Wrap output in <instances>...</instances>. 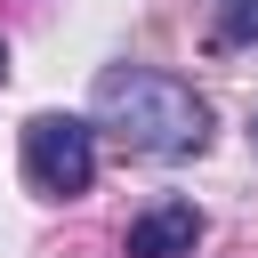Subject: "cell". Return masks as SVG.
<instances>
[{
  "label": "cell",
  "instance_id": "1",
  "mask_svg": "<svg viewBox=\"0 0 258 258\" xmlns=\"http://www.w3.org/2000/svg\"><path fill=\"white\" fill-rule=\"evenodd\" d=\"M97 113H105V129L121 145H137L153 161H177V153L210 145V105L177 73H105L97 81Z\"/></svg>",
  "mask_w": 258,
  "mask_h": 258
},
{
  "label": "cell",
  "instance_id": "2",
  "mask_svg": "<svg viewBox=\"0 0 258 258\" xmlns=\"http://www.w3.org/2000/svg\"><path fill=\"white\" fill-rule=\"evenodd\" d=\"M24 185L48 202H81L97 185V129L73 113H32L24 121Z\"/></svg>",
  "mask_w": 258,
  "mask_h": 258
},
{
  "label": "cell",
  "instance_id": "3",
  "mask_svg": "<svg viewBox=\"0 0 258 258\" xmlns=\"http://www.w3.org/2000/svg\"><path fill=\"white\" fill-rule=\"evenodd\" d=\"M194 242H202V210L194 202H161V210H145L137 226H129V258H194Z\"/></svg>",
  "mask_w": 258,
  "mask_h": 258
},
{
  "label": "cell",
  "instance_id": "4",
  "mask_svg": "<svg viewBox=\"0 0 258 258\" xmlns=\"http://www.w3.org/2000/svg\"><path fill=\"white\" fill-rule=\"evenodd\" d=\"M218 40H226V48H250V40H258V0H226V8H218Z\"/></svg>",
  "mask_w": 258,
  "mask_h": 258
},
{
  "label": "cell",
  "instance_id": "5",
  "mask_svg": "<svg viewBox=\"0 0 258 258\" xmlns=\"http://www.w3.org/2000/svg\"><path fill=\"white\" fill-rule=\"evenodd\" d=\"M0 73H8V48H0Z\"/></svg>",
  "mask_w": 258,
  "mask_h": 258
},
{
  "label": "cell",
  "instance_id": "6",
  "mask_svg": "<svg viewBox=\"0 0 258 258\" xmlns=\"http://www.w3.org/2000/svg\"><path fill=\"white\" fill-rule=\"evenodd\" d=\"M250 129H258V121H250Z\"/></svg>",
  "mask_w": 258,
  "mask_h": 258
}]
</instances>
